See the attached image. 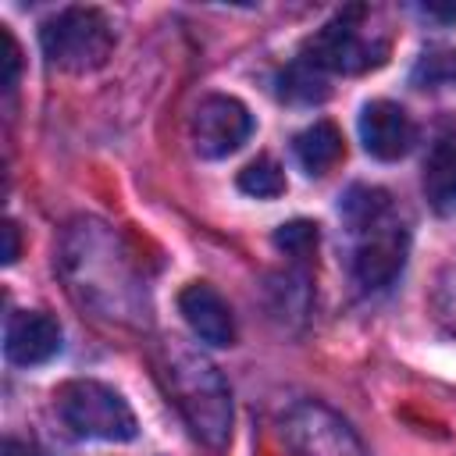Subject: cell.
I'll list each match as a JSON object with an SVG mask.
<instances>
[{
    "instance_id": "obj_7",
    "label": "cell",
    "mask_w": 456,
    "mask_h": 456,
    "mask_svg": "<svg viewBox=\"0 0 456 456\" xmlns=\"http://www.w3.org/2000/svg\"><path fill=\"white\" fill-rule=\"evenodd\" d=\"M356 235V246H353V278L363 285V289H385L399 278L403 264H406V249H410V239H406V228L385 214L381 221L353 232Z\"/></svg>"
},
{
    "instance_id": "obj_19",
    "label": "cell",
    "mask_w": 456,
    "mask_h": 456,
    "mask_svg": "<svg viewBox=\"0 0 456 456\" xmlns=\"http://www.w3.org/2000/svg\"><path fill=\"white\" fill-rule=\"evenodd\" d=\"M274 242H278L289 256H306V253L317 246V224H310V221L281 224V228L274 232Z\"/></svg>"
},
{
    "instance_id": "obj_8",
    "label": "cell",
    "mask_w": 456,
    "mask_h": 456,
    "mask_svg": "<svg viewBox=\"0 0 456 456\" xmlns=\"http://www.w3.org/2000/svg\"><path fill=\"white\" fill-rule=\"evenodd\" d=\"M189 132H192V150L200 157L221 160L228 153H235L253 135V114L246 110L242 100L214 93V96L200 100Z\"/></svg>"
},
{
    "instance_id": "obj_6",
    "label": "cell",
    "mask_w": 456,
    "mask_h": 456,
    "mask_svg": "<svg viewBox=\"0 0 456 456\" xmlns=\"http://www.w3.org/2000/svg\"><path fill=\"white\" fill-rule=\"evenodd\" d=\"M281 442L292 456H367L353 424L317 399H303L281 413Z\"/></svg>"
},
{
    "instance_id": "obj_9",
    "label": "cell",
    "mask_w": 456,
    "mask_h": 456,
    "mask_svg": "<svg viewBox=\"0 0 456 456\" xmlns=\"http://www.w3.org/2000/svg\"><path fill=\"white\" fill-rule=\"evenodd\" d=\"M61 353V324L43 310H14L4 328V356L18 367L46 363Z\"/></svg>"
},
{
    "instance_id": "obj_18",
    "label": "cell",
    "mask_w": 456,
    "mask_h": 456,
    "mask_svg": "<svg viewBox=\"0 0 456 456\" xmlns=\"http://www.w3.org/2000/svg\"><path fill=\"white\" fill-rule=\"evenodd\" d=\"M413 82L435 86V82H456V50H431L417 61Z\"/></svg>"
},
{
    "instance_id": "obj_11",
    "label": "cell",
    "mask_w": 456,
    "mask_h": 456,
    "mask_svg": "<svg viewBox=\"0 0 456 456\" xmlns=\"http://www.w3.org/2000/svg\"><path fill=\"white\" fill-rule=\"evenodd\" d=\"M178 310L189 324V331L207 346H232L235 342V317L232 306L217 289L207 281H192L178 292Z\"/></svg>"
},
{
    "instance_id": "obj_5",
    "label": "cell",
    "mask_w": 456,
    "mask_h": 456,
    "mask_svg": "<svg viewBox=\"0 0 456 456\" xmlns=\"http://www.w3.org/2000/svg\"><path fill=\"white\" fill-rule=\"evenodd\" d=\"M57 417L64 428L78 438H96V442H128L135 438V413L125 403L121 392H114L103 381L93 378H75L57 388Z\"/></svg>"
},
{
    "instance_id": "obj_3",
    "label": "cell",
    "mask_w": 456,
    "mask_h": 456,
    "mask_svg": "<svg viewBox=\"0 0 456 456\" xmlns=\"http://www.w3.org/2000/svg\"><path fill=\"white\" fill-rule=\"evenodd\" d=\"M385 53H388V32L374 25V11L360 4L342 7L303 43V64L335 75H360L367 68H378Z\"/></svg>"
},
{
    "instance_id": "obj_21",
    "label": "cell",
    "mask_w": 456,
    "mask_h": 456,
    "mask_svg": "<svg viewBox=\"0 0 456 456\" xmlns=\"http://www.w3.org/2000/svg\"><path fill=\"white\" fill-rule=\"evenodd\" d=\"M420 18L438 21V25H456V4H420Z\"/></svg>"
},
{
    "instance_id": "obj_10",
    "label": "cell",
    "mask_w": 456,
    "mask_h": 456,
    "mask_svg": "<svg viewBox=\"0 0 456 456\" xmlns=\"http://www.w3.org/2000/svg\"><path fill=\"white\" fill-rule=\"evenodd\" d=\"M417 128L410 114L392 100H370L360 110V142L378 160H399L410 153Z\"/></svg>"
},
{
    "instance_id": "obj_23",
    "label": "cell",
    "mask_w": 456,
    "mask_h": 456,
    "mask_svg": "<svg viewBox=\"0 0 456 456\" xmlns=\"http://www.w3.org/2000/svg\"><path fill=\"white\" fill-rule=\"evenodd\" d=\"M4 456H39L32 442H21V438H7L4 442Z\"/></svg>"
},
{
    "instance_id": "obj_13",
    "label": "cell",
    "mask_w": 456,
    "mask_h": 456,
    "mask_svg": "<svg viewBox=\"0 0 456 456\" xmlns=\"http://www.w3.org/2000/svg\"><path fill=\"white\" fill-rule=\"evenodd\" d=\"M292 150L306 175H328L342 160V135L331 121H314L310 128L296 135Z\"/></svg>"
},
{
    "instance_id": "obj_20",
    "label": "cell",
    "mask_w": 456,
    "mask_h": 456,
    "mask_svg": "<svg viewBox=\"0 0 456 456\" xmlns=\"http://www.w3.org/2000/svg\"><path fill=\"white\" fill-rule=\"evenodd\" d=\"M0 43H4V89H14V82H18V68H21V61H18V43H14V36H11V28L7 25H0Z\"/></svg>"
},
{
    "instance_id": "obj_15",
    "label": "cell",
    "mask_w": 456,
    "mask_h": 456,
    "mask_svg": "<svg viewBox=\"0 0 456 456\" xmlns=\"http://www.w3.org/2000/svg\"><path fill=\"white\" fill-rule=\"evenodd\" d=\"M278 96L289 103H317L328 96V86L321 78V71H314L310 64H292L278 75Z\"/></svg>"
},
{
    "instance_id": "obj_1",
    "label": "cell",
    "mask_w": 456,
    "mask_h": 456,
    "mask_svg": "<svg viewBox=\"0 0 456 456\" xmlns=\"http://www.w3.org/2000/svg\"><path fill=\"white\" fill-rule=\"evenodd\" d=\"M61 271L71 292L100 310V317L135 324L146 321V289L135 274L132 253L121 246L118 232L103 221H75L61 242Z\"/></svg>"
},
{
    "instance_id": "obj_22",
    "label": "cell",
    "mask_w": 456,
    "mask_h": 456,
    "mask_svg": "<svg viewBox=\"0 0 456 456\" xmlns=\"http://www.w3.org/2000/svg\"><path fill=\"white\" fill-rule=\"evenodd\" d=\"M18 260V228L14 221L4 224V264H14Z\"/></svg>"
},
{
    "instance_id": "obj_17",
    "label": "cell",
    "mask_w": 456,
    "mask_h": 456,
    "mask_svg": "<svg viewBox=\"0 0 456 456\" xmlns=\"http://www.w3.org/2000/svg\"><path fill=\"white\" fill-rule=\"evenodd\" d=\"M431 314L435 321L456 335V260H449L431 285Z\"/></svg>"
},
{
    "instance_id": "obj_4",
    "label": "cell",
    "mask_w": 456,
    "mask_h": 456,
    "mask_svg": "<svg viewBox=\"0 0 456 456\" xmlns=\"http://www.w3.org/2000/svg\"><path fill=\"white\" fill-rule=\"evenodd\" d=\"M39 46L57 71L86 75L107 64L114 50V28L100 7H64L43 21Z\"/></svg>"
},
{
    "instance_id": "obj_14",
    "label": "cell",
    "mask_w": 456,
    "mask_h": 456,
    "mask_svg": "<svg viewBox=\"0 0 456 456\" xmlns=\"http://www.w3.org/2000/svg\"><path fill=\"white\" fill-rule=\"evenodd\" d=\"M338 210H342L349 232H360V228L381 221V217L392 210V203H388V192H385V189H374V185H353V189L342 196V207H338Z\"/></svg>"
},
{
    "instance_id": "obj_12",
    "label": "cell",
    "mask_w": 456,
    "mask_h": 456,
    "mask_svg": "<svg viewBox=\"0 0 456 456\" xmlns=\"http://www.w3.org/2000/svg\"><path fill=\"white\" fill-rule=\"evenodd\" d=\"M420 185L435 214H456V135H438L431 142Z\"/></svg>"
},
{
    "instance_id": "obj_16",
    "label": "cell",
    "mask_w": 456,
    "mask_h": 456,
    "mask_svg": "<svg viewBox=\"0 0 456 456\" xmlns=\"http://www.w3.org/2000/svg\"><path fill=\"white\" fill-rule=\"evenodd\" d=\"M239 189L256 200H274L285 192V171L271 157H256L239 171Z\"/></svg>"
},
{
    "instance_id": "obj_2",
    "label": "cell",
    "mask_w": 456,
    "mask_h": 456,
    "mask_svg": "<svg viewBox=\"0 0 456 456\" xmlns=\"http://www.w3.org/2000/svg\"><path fill=\"white\" fill-rule=\"evenodd\" d=\"M157 374L200 442L221 449L232 435V392L224 374L189 342L164 338L157 349Z\"/></svg>"
}]
</instances>
